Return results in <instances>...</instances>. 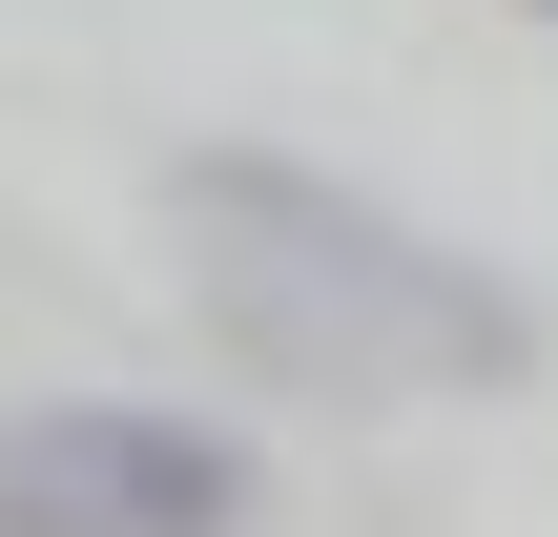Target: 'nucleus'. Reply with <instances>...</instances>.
Masks as SVG:
<instances>
[{
  "label": "nucleus",
  "mask_w": 558,
  "mask_h": 537,
  "mask_svg": "<svg viewBox=\"0 0 558 537\" xmlns=\"http://www.w3.org/2000/svg\"><path fill=\"white\" fill-rule=\"evenodd\" d=\"M0 537H248V455L145 393H41L0 414Z\"/></svg>",
  "instance_id": "2"
},
{
  "label": "nucleus",
  "mask_w": 558,
  "mask_h": 537,
  "mask_svg": "<svg viewBox=\"0 0 558 537\" xmlns=\"http://www.w3.org/2000/svg\"><path fill=\"white\" fill-rule=\"evenodd\" d=\"M166 248L207 269V331H248L311 393H518V352H538L497 269H456L435 228H393V207H352L331 166H269V145H186Z\"/></svg>",
  "instance_id": "1"
}]
</instances>
